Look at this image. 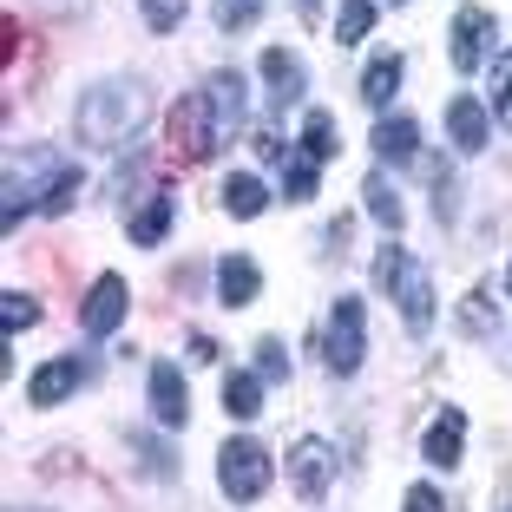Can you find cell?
Returning a JSON list of instances; mask_svg holds the SVG:
<instances>
[{"instance_id": "1", "label": "cell", "mask_w": 512, "mask_h": 512, "mask_svg": "<svg viewBox=\"0 0 512 512\" xmlns=\"http://www.w3.org/2000/svg\"><path fill=\"white\" fill-rule=\"evenodd\" d=\"M138 119H145V92L138 86H92L86 99H79V138L99 151H119L125 138L138 132Z\"/></svg>"}, {"instance_id": "2", "label": "cell", "mask_w": 512, "mask_h": 512, "mask_svg": "<svg viewBox=\"0 0 512 512\" xmlns=\"http://www.w3.org/2000/svg\"><path fill=\"white\" fill-rule=\"evenodd\" d=\"M375 283L388 289L394 302H401V322H407L414 335L434 322V283H427V270H421L407 250H394V243H388V250L375 256Z\"/></svg>"}, {"instance_id": "3", "label": "cell", "mask_w": 512, "mask_h": 512, "mask_svg": "<svg viewBox=\"0 0 512 512\" xmlns=\"http://www.w3.org/2000/svg\"><path fill=\"white\" fill-rule=\"evenodd\" d=\"M217 145H224V125H217L211 92H184L178 112H171V151H178V158H191V165H204Z\"/></svg>"}, {"instance_id": "4", "label": "cell", "mask_w": 512, "mask_h": 512, "mask_svg": "<svg viewBox=\"0 0 512 512\" xmlns=\"http://www.w3.org/2000/svg\"><path fill=\"white\" fill-rule=\"evenodd\" d=\"M217 486H224L230 499H263V486H270V453L256 447V440H230V447L217 453Z\"/></svg>"}, {"instance_id": "5", "label": "cell", "mask_w": 512, "mask_h": 512, "mask_svg": "<svg viewBox=\"0 0 512 512\" xmlns=\"http://www.w3.org/2000/svg\"><path fill=\"white\" fill-rule=\"evenodd\" d=\"M447 40H453L447 46L453 73H480V66H486V46H493V14H486V7H460Z\"/></svg>"}, {"instance_id": "6", "label": "cell", "mask_w": 512, "mask_h": 512, "mask_svg": "<svg viewBox=\"0 0 512 512\" xmlns=\"http://www.w3.org/2000/svg\"><path fill=\"white\" fill-rule=\"evenodd\" d=\"M362 355H368V342H362V302L342 296V302H335V316H329V368H335V375H355Z\"/></svg>"}, {"instance_id": "7", "label": "cell", "mask_w": 512, "mask_h": 512, "mask_svg": "<svg viewBox=\"0 0 512 512\" xmlns=\"http://www.w3.org/2000/svg\"><path fill=\"white\" fill-rule=\"evenodd\" d=\"M335 480V447L329 440H296L289 447V486H296L302 499H322Z\"/></svg>"}, {"instance_id": "8", "label": "cell", "mask_w": 512, "mask_h": 512, "mask_svg": "<svg viewBox=\"0 0 512 512\" xmlns=\"http://www.w3.org/2000/svg\"><path fill=\"white\" fill-rule=\"evenodd\" d=\"M125 322V283L119 276H99V283L86 289V309H79V329L86 335H112Z\"/></svg>"}, {"instance_id": "9", "label": "cell", "mask_w": 512, "mask_h": 512, "mask_svg": "<svg viewBox=\"0 0 512 512\" xmlns=\"http://www.w3.org/2000/svg\"><path fill=\"white\" fill-rule=\"evenodd\" d=\"M151 414H158V427H184V414H191V388L171 362L151 368Z\"/></svg>"}, {"instance_id": "10", "label": "cell", "mask_w": 512, "mask_h": 512, "mask_svg": "<svg viewBox=\"0 0 512 512\" xmlns=\"http://www.w3.org/2000/svg\"><path fill=\"white\" fill-rule=\"evenodd\" d=\"M256 289H263V276H256L250 256H224V263H217V296H224V309H250Z\"/></svg>"}, {"instance_id": "11", "label": "cell", "mask_w": 512, "mask_h": 512, "mask_svg": "<svg viewBox=\"0 0 512 512\" xmlns=\"http://www.w3.org/2000/svg\"><path fill=\"white\" fill-rule=\"evenodd\" d=\"M73 388H79V355H60V362H46L40 375L27 381V401L33 407H53V401H66Z\"/></svg>"}, {"instance_id": "12", "label": "cell", "mask_w": 512, "mask_h": 512, "mask_svg": "<svg viewBox=\"0 0 512 512\" xmlns=\"http://www.w3.org/2000/svg\"><path fill=\"white\" fill-rule=\"evenodd\" d=\"M460 447H467V414H440V421L427 427V440H421L427 467H453V460H460Z\"/></svg>"}, {"instance_id": "13", "label": "cell", "mask_w": 512, "mask_h": 512, "mask_svg": "<svg viewBox=\"0 0 512 512\" xmlns=\"http://www.w3.org/2000/svg\"><path fill=\"white\" fill-rule=\"evenodd\" d=\"M447 132L460 151H486V106L480 99H453L447 106Z\"/></svg>"}, {"instance_id": "14", "label": "cell", "mask_w": 512, "mask_h": 512, "mask_svg": "<svg viewBox=\"0 0 512 512\" xmlns=\"http://www.w3.org/2000/svg\"><path fill=\"white\" fill-rule=\"evenodd\" d=\"M204 92H211V106H217V125H224V138H230V132L243 125V112H250V99H243V73H217V79H211Z\"/></svg>"}, {"instance_id": "15", "label": "cell", "mask_w": 512, "mask_h": 512, "mask_svg": "<svg viewBox=\"0 0 512 512\" xmlns=\"http://www.w3.org/2000/svg\"><path fill=\"white\" fill-rule=\"evenodd\" d=\"M375 151H381V158H394V165H407V158L421 151L414 119H381V125H375Z\"/></svg>"}, {"instance_id": "16", "label": "cell", "mask_w": 512, "mask_h": 512, "mask_svg": "<svg viewBox=\"0 0 512 512\" xmlns=\"http://www.w3.org/2000/svg\"><path fill=\"white\" fill-rule=\"evenodd\" d=\"M256 401H263V375H243V368H237V375H224V414H230V421L263 414Z\"/></svg>"}, {"instance_id": "17", "label": "cell", "mask_w": 512, "mask_h": 512, "mask_svg": "<svg viewBox=\"0 0 512 512\" xmlns=\"http://www.w3.org/2000/svg\"><path fill=\"white\" fill-rule=\"evenodd\" d=\"M263 204H270V191H263L250 171H230V178H224V211L230 217H256Z\"/></svg>"}, {"instance_id": "18", "label": "cell", "mask_w": 512, "mask_h": 512, "mask_svg": "<svg viewBox=\"0 0 512 512\" xmlns=\"http://www.w3.org/2000/svg\"><path fill=\"white\" fill-rule=\"evenodd\" d=\"M263 79L276 86V106H289V99H302V66L289 60L283 46H270V53H263Z\"/></svg>"}, {"instance_id": "19", "label": "cell", "mask_w": 512, "mask_h": 512, "mask_svg": "<svg viewBox=\"0 0 512 512\" xmlns=\"http://www.w3.org/2000/svg\"><path fill=\"white\" fill-rule=\"evenodd\" d=\"M394 86H401V60H394V53H381V60L375 66H368V73H362V99H368V106H388V99H394Z\"/></svg>"}, {"instance_id": "20", "label": "cell", "mask_w": 512, "mask_h": 512, "mask_svg": "<svg viewBox=\"0 0 512 512\" xmlns=\"http://www.w3.org/2000/svg\"><path fill=\"white\" fill-rule=\"evenodd\" d=\"M316 165L322 158H309V151H296V158L283 165V197L289 204H309V197H316Z\"/></svg>"}, {"instance_id": "21", "label": "cell", "mask_w": 512, "mask_h": 512, "mask_svg": "<svg viewBox=\"0 0 512 512\" xmlns=\"http://www.w3.org/2000/svg\"><path fill=\"white\" fill-rule=\"evenodd\" d=\"M362 197H368V217H375V224H388V230H401V197H394V184H388V178H381V171H375V178H368V184H362Z\"/></svg>"}, {"instance_id": "22", "label": "cell", "mask_w": 512, "mask_h": 512, "mask_svg": "<svg viewBox=\"0 0 512 512\" xmlns=\"http://www.w3.org/2000/svg\"><path fill=\"white\" fill-rule=\"evenodd\" d=\"M165 230H171V197H151L145 211L132 217V243H145V250H151V243H165Z\"/></svg>"}, {"instance_id": "23", "label": "cell", "mask_w": 512, "mask_h": 512, "mask_svg": "<svg viewBox=\"0 0 512 512\" xmlns=\"http://www.w3.org/2000/svg\"><path fill=\"white\" fill-rule=\"evenodd\" d=\"M33 322H40V302L20 296V289H7V296H0V329L20 335V329H33Z\"/></svg>"}, {"instance_id": "24", "label": "cell", "mask_w": 512, "mask_h": 512, "mask_svg": "<svg viewBox=\"0 0 512 512\" xmlns=\"http://www.w3.org/2000/svg\"><path fill=\"white\" fill-rule=\"evenodd\" d=\"M302 151H309V158H335V119L329 112H309V125H302Z\"/></svg>"}, {"instance_id": "25", "label": "cell", "mask_w": 512, "mask_h": 512, "mask_svg": "<svg viewBox=\"0 0 512 512\" xmlns=\"http://www.w3.org/2000/svg\"><path fill=\"white\" fill-rule=\"evenodd\" d=\"M368 27H375V7H368V0H348V7H342V20H335V40H342V46H355Z\"/></svg>"}, {"instance_id": "26", "label": "cell", "mask_w": 512, "mask_h": 512, "mask_svg": "<svg viewBox=\"0 0 512 512\" xmlns=\"http://www.w3.org/2000/svg\"><path fill=\"white\" fill-rule=\"evenodd\" d=\"M138 7H145V27L151 33H171L184 20V7H191V0H138Z\"/></svg>"}, {"instance_id": "27", "label": "cell", "mask_w": 512, "mask_h": 512, "mask_svg": "<svg viewBox=\"0 0 512 512\" xmlns=\"http://www.w3.org/2000/svg\"><path fill=\"white\" fill-rule=\"evenodd\" d=\"M73 197H79V171H60V178L46 184L40 211H53V217H60V211H73Z\"/></svg>"}, {"instance_id": "28", "label": "cell", "mask_w": 512, "mask_h": 512, "mask_svg": "<svg viewBox=\"0 0 512 512\" xmlns=\"http://www.w3.org/2000/svg\"><path fill=\"white\" fill-rule=\"evenodd\" d=\"M256 7H263V0H217V27H224V33L250 27V20H256Z\"/></svg>"}, {"instance_id": "29", "label": "cell", "mask_w": 512, "mask_h": 512, "mask_svg": "<svg viewBox=\"0 0 512 512\" xmlns=\"http://www.w3.org/2000/svg\"><path fill=\"white\" fill-rule=\"evenodd\" d=\"M256 375H263V381H283V375H289L283 342H256Z\"/></svg>"}, {"instance_id": "30", "label": "cell", "mask_w": 512, "mask_h": 512, "mask_svg": "<svg viewBox=\"0 0 512 512\" xmlns=\"http://www.w3.org/2000/svg\"><path fill=\"white\" fill-rule=\"evenodd\" d=\"M493 112H499V125L512 132V53L499 60V79H493Z\"/></svg>"}, {"instance_id": "31", "label": "cell", "mask_w": 512, "mask_h": 512, "mask_svg": "<svg viewBox=\"0 0 512 512\" xmlns=\"http://www.w3.org/2000/svg\"><path fill=\"white\" fill-rule=\"evenodd\" d=\"M407 512H447V499H440L434 486H414V493H407Z\"/></svg>"}, {"instance_id": "32", "label": "cell", "mask_w": 512, "mask_h": 512, "mask_svg": "<svg viewBox=\"0 0 512 512\" xmlns=\"http://www.w3.org/2000/svg\"><path fill=\"white\" fill-rule=\"evenodd\" d=\"M460 322H467V329H486V322H493V309H486V296H467V309H460Z\"/></svg>"}, {"instance_id": "33", "label": "cell", "mask_w": 512, "mask_h": 512, "mask_svg": "<svg viewBox=\"0 0 512 512\" xmlns=\"http://www.w3.org/2000/svg\"><path fill=\"white\" fill-rule=\"evenodd\" d=\"M191 362H217V342H211V335H191Z\"/></svg>"}, {"instance_id": "34", "label": "cell", "mask_w": 512, "mask_h": 512, "mask_svg": "<svg viewBox=\"0 0 512 512\" xmlns=\"http://www.w3.org/2000/svg\"><path fill=\"white\" fill-rule=\"evenodd\" d=\"M46 14H66V7H79V0H40Z\"/></svg>"}, {"instance_id": "35", "label": "cell", "mask_w": 512, "mask_h": 512, "mask_svg": "<svg viewBox=\"0 0 512 512\" xmlns=\"http://www.w3.org/2000/svg\"><path fill=\"white\" fill-rule=\"evenodd\" d=\"M296 14H302V20H316V0H296Z\"/></svg>"}, {"instance_id": "36", "label": "cell", "mask_w": 512, "mask_h": 512, "mask_svg": "<svg viewBox=\"0 0 512 512\" xmlns=\"http://www.w3.org/2000/svg\"><path fill=\"white\" fill-rule=\"evenodd\" d=\"M506 289H512V270H506Z\"/></svg>"}]
</instances>
